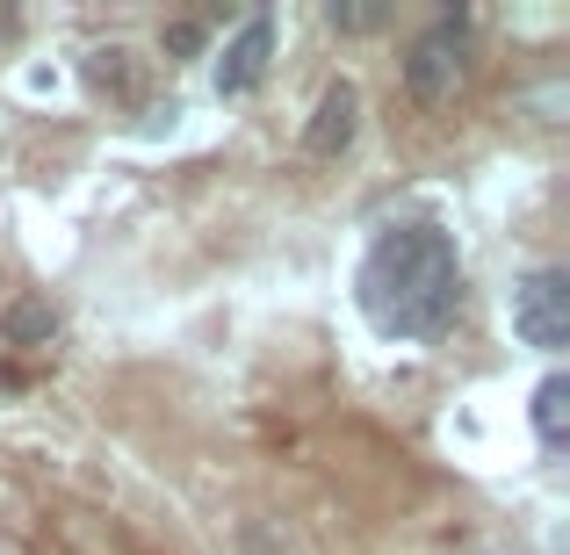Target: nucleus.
Returning <instances> with one entry per match:
<instances>
[{"instance_id": "obj_9", "label": "nucleus", "mask_w": 570, "mask_h": 555, "mask_svg": "<svg viewBox=\"0 0 570 555\" xmlns=\"http://www.w3.org/2000/svg\"><path fill=\"white\" fill-rule=\"evenodd\" d=\"M195 43H203V29H188V22L167 29V51H195Z\"/></svg>"}, {"instance_id": "obj_2", "label": "nucleus", "mask_w": 570, "mask_h": 555, "mask_svg": "<svg viewBox=\"0 0 570 555\" xmlns=\"http://www.w3.org/2000/svg\"><path fill=\"white\" fill-rule=\"evenodd\" d=\"M462 80H470V22H462V14H441V22L404 51V87H412L419 101H448Z\"/></svg>"}, {"instance_id": "obj_5", "label": "nucleus", "mask_w": 570, "mask_h": 555, "mask_svg": "<svg viewBox=\"0 0 570 555\" xmlns=\"http://www.w3.org/2000/svg\"><path fill=\"white\" fill-rule=\"evenodd\" d=\"M354 116H362L354 80H333V87H325V101H318V116H311V130H304V152H311V159L347 152V145H354Z\"/></svg>"}, {"instance_id": "obj_3", "label": "nucleus", "mask_w": 570, "mask_h": 555, "mask_svg": "<svg viewBox=\"0 0 570 555\" xmlns=\"http://www.w3.org/2000/svg\"><path fill=\"white\" fill-rule=\"evenodd\" d=\"M513 333L542 354L570 347V275L563 267H534L528 281L513 289Z\"/></svg>"}, {"instance_id": "obj_4", "label": "nucleus", "mask_w": 570, "mask_h": 555, "mask_svg": "<svg viewBox=\"0 0 570 555\" xmlns=\"http://www.w3.org/2000/svg\"><path fill=\"white\" fill-rule=\"evenodd\" d=\"M267 58H275V22L253 14V22L224 43V58H217V95H253L261 72H267Z\"/></svg>"}, {"instance_id": "obj_7", "label": "nucleus", "mask_w": 570, "mask_h": 555, "mask_svg": "<svg viewBox=\"0 0 570 555\" xmlns=\"http://www.w3.org/2000/svg\"><path fill=\"white\" fill-rule=\"evenodd\" d=\"M58 333V310L51 304H14L8 310V339L14 347H29V339H51Z\"/></svg>"}, {"instance_id": "obj_6", "label": "nucleus", "mask_w": 570, "mask_h": 555, "mask_svg": "<svg viewBox=\"0 0 570 555\" xmlns=\"http://www.w3.org/2000/svg\"><path fill=\"white\" fill-rule=\"evenodd\" d=\"M534 433H542L549 455L570 440V383H563V375H549V383L534 389Z\"/></svg>"}, {"instance_id": "obj_8", "label": "nucleus", "mask_w": 570, "mask_h": 555, "mask_svg": "<svg viewBox=\"0 0 570 555\" xmlns=\"http://www.w3.org/2000/svg\"><path fill=\"white\" fill-rule=\"evenodd\" d=\"M333 14V29H376L383 22V8H325Z\"/></svg>"}, {"instance_id": "obj_1", "label": "nucleus", "mask_w": 570, "mask_h": 555, "mask_svg": "<svg viewBox=\"0 0 570 555\" xmlns=\"http://www.w3.org/2000/svg\"><path fill=\"white\" fill-rule=\"evenodd\" d=\"M354 304L383 339H433L462 304V260L441 224H390L354 275Z\"/></svg>"}]
</instances>
